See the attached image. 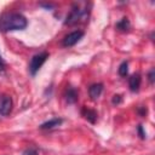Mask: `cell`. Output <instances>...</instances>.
<instances>
[{
	"instance_id": "6da1fadb",
	"label": "cell",
	"mask_w": 155,
	"mask_h": 155,
	"mask_svg": "<svg viewBox=\"0 0 155 155\" xmlns=\"http://www.w3.org/2000/svg\"><path fill=\"white\" fill-rule=\"evenodd\" d=\"M28 25L27 18L18 12H6L0 17V30H23Z\"/></svg>"
},
{
	"instance_id": "7a4b0ae2",
	"label": "cell",
	"mask_w": 155,
	"mask_h": 155,
	"mask_svg": "<svg viewBox=\"0 0 155 155\" xmlns=\"http://www.w3.org/2000/svg\"><path fill=\"white\" fill-rule=\"evenodd\" d=\"M88 16V11L87 10H81L79 6H74L71 12L67 16V19L64 21V24L65 25H74L81 21H86Z\"/></svg>"
},
{
	"instance_id": "3957f363",
	"label": "cell",
	"mask_w": 155,
	"mask_h": 155,
	"mask_svg": "<svg viewBox=\"0 0 155 155\" xmlns=\"http://www.w3.org/2000/svg\"><path fill=\"white\" fill-rule=\"evenodd\" d=\"M48 54L46 52H42V53H39V54H35L33 56L31 61H30V64H29V71L31 75H35L38 73V70L42 67V64L46 62Z\"/></svg>"
},
{
	"instance_id": "277c9868",
	"label": "cell",
	"mask_w": 155,
	"mask_h": 155,
	"mask_svg": "<svg viewBox=\"0 0 155 155\" xmlns=\"http://www.w3.org/2000/svg\"><path fill=\"white\" fill-rule=\"evenodd\" d=\"M82 36H84V31H81V30L71 31V33H69L68 35L64 36V39H63V41H62V45H63L64 47H71V46H74L78 41H80V39H81Z\"/></svg>"
},
{
	"instance_id": "5b68a950",
	"label": "cell",
	"mask_w": 155,
	"mask_h": 155,
	"mask_svg": "<svg viewBox=\"0 0 155 155\" xmlns=\"http://www.w3.org/2000/svg\"><path fill=\"white\" fill-rule=\"evenodd\" d=\"M13 107V102L12 98L10 96H2L1 101H0V114L2 116H7Z\"/></svg>"
},
{
	"instance_id": "8992f818",
	"label": "cell",
	"mask_w": 155,
	"mask_h": 155,
	"mask_svg": "<svg viewBox=\"0 0 155 155\" xmlns=\"http://www.w3.org/2000/svg\"><path fill=\"white\" fill-rule=\"evenodd\" d=\"M63 124V119H59V117H54V119H51L44 124L40 125V128L41 130H52L54 127H58Z\"/></svg>"
},
{
	"instance_id": "52a82bcc",
	"label": "cell",
	"mask_w": 155,
	"mask_h": 155,
	"mask_svg": "<svg viewBox=\"0 0 155 155\" xmlns=\"http://www.w3.org/2000/svg\"><path fill=\"white\" fill-rule=\"evenodd\" d=\"M140 81H142L140 75H139V74H133V75L130 78V80H128V86H130V90H131L132 92H137V91L139 90Z\"/></svg>"
},
{
	"instance_id": "ba28073f",
	"label": "cell",
	"mask_w": 155,
	"mask_h": 155,
	"mask_svg": "<svg viewBox=\"0 0 155 155\" xmlns=\"http://www.w3.org/2000/svg\"><path fill=\"white\" fill-rule=\"evenodd\" d=\"M102 91H103V85L102 84H93L88 88V93H90V97L92 99H97L101 96Z\"/></svg>"
},
{
	"instance_id": "9c48e42d",
	"label": "cell",
	"mask_w": 155,
	"mask_h": 155,
	"mask_svg": "<svg viewBox=\"0 0 155 155\" xmlns=\"http://www.w3.org/2000/svg\"><path fill=\"white\" fill-rule=\"evenodd\" d=\"M64 97H65L67 103L74 104V103L78 101V91H76L74 87H68V90L65 91Z\"/></svg>"
},
{
	"instance_id": "30bf717a",
	"label": "cell",
	"mask_w": 155,
	"mask_h": 155,
	"mask_svg": "<svg viewBox=\"0 0 155 155\" xmlns=\"http://www.w3.org/2000/svg\"><path fill=\"white\" fill-rule=\"evenodd\" d=\"M81 113H82V116H84L87 121H90L91 124H94V122L97 121V113H96L93 109L84 108Z\"/></svg>"
},
{
	"instance_id": "8fae6325",
	"label": "cell",
	"mask_w": 155,
	"mask_h": 155,
	"mask_svg": "<svg viewBox=\"0 0 155 155\" xmlns=\"http://www.w3.org/2000/svg\"><path fill=\"white\" fill-rule=\"evenodd\" d=\"M130 27H131L130 21H128L126 17L122 18V19H120V21L116 23V28H117L119 30H121V31H126V30H128Z\"/></svg>"
},
{
	"instance_id": "7c38bea8",
	"label": "cell",
	"mask_w": 155,
	"mask_h": 155,
	"mask_svg": "<svg viewBox=\"0 0 155 155\" xmlns=\"http://www.w3.org/2000/svg\"><path fill=\"white\" fill-rule=\"evenodd\" d=\"M119 74H120V76H126L128 74V63L126 61L120 64V67H119Z\"/></svg>"
},
{
	"instance_id": "4fadbf2b",
	"label": "cell",
	"mask_w": 155,
	"mask_h": 155,
	"mask_svg": "<svg viewBox=\"0 0 155 155\" xmlns=\"http://www.w3.org/2000/svg\"><path fill=\"white\" fill-rule=\"evenodd\" d=\"M22 155H39V151L35 148H28L22 153Z\"/></svg>"
},
{
	"instance_id": "5bb4252c",
	"label": "cell",
	"mask_w": 155,
	"mask_h": 155,
	"mask_svg": "<svg viewBox=\"0 0 155 155\" xmlns=\"http://www.w3.org/2000/svg\"><path fill=\"white\" fill-rule=\"evenodd\" d=\"M148 79H149V82L153 85L154 81H155V69H154V68L149 71V74H148Z\"/></svg>"
},
{
	"instance_id": "9a60e30c",
	"label": "cell",
	"mask_w": 155,
	"mask_h": 155,
	"mask_svg": "<svg viewBox=\"0 0 155 155\" xmlns=\"http://www.w3.org/2000/svg\"><path fill=\"white\" fill-rule=\"evenodd\" d=\"M121 101H122V97H121L120 94H115V96L113 97V99H111V103H113V104H120Z\"/></svg>"
},
{
	"instance_id": "2e32d148",
	"label": "cell",
	"mask_w": 155,
	"mask_h": 155,
	"mask_svg": "<svg viewBox=\"0 0 155 155\" xmlns=\"http://www.w3.org/2000/svg\"><path fill=\"white\" fill-rule=\"evenodd\" d=\"M137 130H138V133H139V137H140L142 139H144V138H145V133H144V131H143V126H142V125H138V127H137Z\"/></svg>"
},
{
	"instance_id": "e0dca14e",
	"label": "cell",
	"mask_w": 155,
	"mask_h": 155,
	"mask_svg": "<svg viewBox=\"0 0 155 155\" xmlns=\"http://www.w3.org/2000/svg\"><path fill=\"white\" fill-rule=\"evenodd\" d=\"M138 113H139L140 116H145L147 113H148V110H147L145 107H139V108H138Z\"/></svg>"
},
{
	"instance_id": "ac0fdd59",
	"label": "cell",
	"mask_w": 155,
	"mask_h": 155,
	"mask_svg": "<svg viewBox=\"0 0 155 155\" xmlns=\"http://www.w3.org/2000/svg\"><path fill=\"white\" fill-rule=\"evenodd\" d=\"M5 70V62H4V59H2V57L0 56V71L2 73Z\"/></svg>"
}]
</instances>
